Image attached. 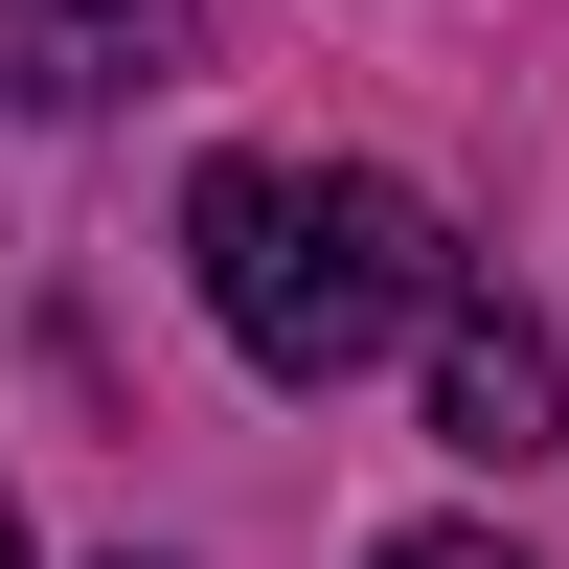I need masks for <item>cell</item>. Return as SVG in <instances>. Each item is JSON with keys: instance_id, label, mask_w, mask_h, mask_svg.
I'll use <instances>...</instances> for the list:
<instances>
[{"instance_id": "cell-3", "label": "cell", "mask_w": 569, "mask_h": 569, "mask_svg": "<svg viewBox=\"0 0 569 569\" xmlns=\"http://www.w3.org/2000/svg\"><path fill=\"white\" fill-rule=\"evenodd\" d=\"M433 433H456V456H547V433H569L547 319H525V297H479V273L433 297Z\"/></svg>"}, {"instance_id": "cell-5", "label": "cell", "mask_w": 569, "mask_h": 569, "mask_svg": "<svg viewBox=\"0 0 569 569\" xmlns=\"http://www.w3.org/2000/svg\"><path fill=\"white\" fill-rule=\"evenodd\" d=\"M0 569H23V501H0Z\"/></svg>"}, {"instance_id": "cell-1", "label": "cell", "mask_w": 569, "mask_h": 569, "mask_svg": "<svg viewBox=\"0 0 569 569\" xmlns=\"http://www.w3.org/2000/svg\"><path fill=\"white\" fill-rule=\"evenodd\" d=\"M182 273H206V319H228L251 388H365L388 342H433L456 228H433V182H388V160H206Z\"/></svg>"}, {"instance_id": "cell-2", "label": "cell", "mask_w": 569, "mask_h": 569, "mask_svg": "<svg viewBox=\"0 0 569 569\" xmlns=\"http://www.w3.org/2000/svg\"><path fill=\"white\" fill-rule=\"evenodd\" d=\"M206 46V0H0V114H114Z\"/></svg>"}, {"instance_id": "cell-4", "label": "cell", "mask_w": 569, "mask_h": 569, "mask_svg": "<svg viewBox=\"0 0 569 569\" xmlns=\"http://www.w3.org/2000/svg\"><path fill=\"white\" fill-rule=\"evenodd\" d=\"M365 569H525L501 525H410V547H365Z\"/></svg>"}]
</instances>
